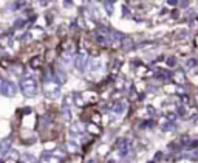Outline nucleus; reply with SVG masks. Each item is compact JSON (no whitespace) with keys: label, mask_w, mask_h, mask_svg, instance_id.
<instances>
[{"label":"nucleus","mask_w":198,"mask_h":163,"mask_svg":"<svg viewBox=\"0 0 198 163\" xmlns=\"http://www.w3.org/2000/svg\"><path fill=\"white\" fill-rule=\"evenodd\" d=\"M166 62H167L169 67H175V65H177V59H175V58H169Z\"/></svg>","instance_id":"nucleus-16"},{"label":"nucleus","mask_w":198,"mask_h":163,"mask_svg":"<svg viewBox=\"0 0 198 163\" xmlns=\"http://www.w3.org/2000/svg\"><path fill=\"white\" fill-rule=\"evenodd\" d=\"M166 117H167V120H169L170 123H173L175 120H177V115H175V113H172V112H169V113H167Z\"/></svg>","instance_id":"nucleus-17"},{"label":"nucleus","mask_w":198,"mask_h":163,"mask_svg":"<svg viewBox=\"0 0 198 163\" xmlns=\"http://www.w3.org/2000/svg\"><path fill=\"white\" fill-rule=\"evenodd\" d=\"M125 110V104L122 101H119V102H116V104L113 106V112L115 113H118V115H121V113H122Z\"/></svg>","instance_id":"nucleus-10"},{"label":"nucleus","mask_w":198,"mask_h":163,"mask_svg":"<svg viewBox=\"0 0 198 163\" xmlns=\"http://www.w3.org/2000/svg\"><path fill=\"white\" fill-rule=\"evenodd\" d=\"M17 89H16V85L11 83L8 79H0V93L3 96H14Z\"/></svg>","instance_id":"nucleus-3"},{"label":"nucleus","mask_w":198,"mask_h":163,"mask_svg":"<svg viewBox=\"0 0 198 163\" xmlns=\"http://www.w3.org/2000/svg\"><path fill=\"white\" fill-rule=\"evenodd\" d=\"M87 64H88L87 53H85V50H81V51L78 53V56L74 58V65H76V68H78V70L84 72V70L87 68Z\"/></svg>","instance_id":"nucleus-4"},{"label":"nucleus","mask_w":198,"mask_h":163,"mask_svg":"<svg viewBox=\"0 0 198 163\" xmlns=\"http://www.w3.org/2000/svg\"><path fill=\"white\" fill-rule=\"evenodd\" d=\"M98 67H101V61H99V59H91L90 61V70L91 72H96Z\"/></svg>","instance_id":"nucleus-13"},{"label":"nucleus","mask_w":198,"mask_h":163,"mask_svg":"<svg viewBox=\"0 0 198 163\" xmlns=\"http://www.w3.org/2000/svg\"><path fill=\"white\" fill-rule=\"evenodd\" d=\"M43 93L47 95V98H51V100L59 98L60 96V85H59V83L54 78L47 79L45 83H43Z\"/></svg>","instance_id":"nucleus-1"},{"label":"nucleus","mask_w":198,"mask_h":163,"mask_svg":"<svg viewBox=\"0 0 198 163\" xmlns=\"http://www.w3.org/2000/svg\"><path fill=\"white\" fill-rule=\"evenodd\" d=\"M116 149H118V152H119L121 157L127 155L129 151H130V140H127V138H121L119 143L116 144Z\"/></svg>","instance_id":"nucleus-5"},{"label":"nucleus","mask_w":198,"mask_h":163,"mask_svg":"<svg viewBox=\"0 0 198 163\" xmlns=\"http://www.w3.org/2000/svg\"><path fill=\"white\" fill-rule=\"evenodd\" d=\"M67 146H68V151H70V152H73V151H76V148H78V146H76V143L73 144V143H71V141H70V143H68Z\"/></svg>","instance_id":"nucleus-19"},{"label":"nucleus","mask_w":198,"mask_h":163,"mask_svg":"<svg viewBox=\"0 0 198 163\" xmlns=\"http://www.w3.org/2000/svg\"><path fill=\"white\" fill-rule=\"evenodd\" d=\"M122 47H124V50H130L132 47H133V41L130 39V37H122Z\"/></svg>","instance_id":"nucleus-11"},{"label":"nucleus","mask_w":198,"mask_h":163,"mask_svg":"<svg viewBox=\"0 0 198 163\" xmlns=\"http://www.w3.org/2000/svg\"><path fill=\"white\" fill-rule=\"evenodd\" d=\"M198 62H197V59H194V58H192V59H189V61L187 62H186V65H187V67L189 68H192V67H195V65H197Z\"/></svg>","instance_id":"nucleus-15"},{"label":"nucleus","mask_w":198,"mask_h":163,"mask_svg":"<svg viewBox=\"0 0 198 163\" xmlns=\"http://www.w3.org/2000/svg\"><path fill=\"white\" fill-rule=\"evenodd\" d=\"M93 121H95V123H99V121H101V117H99L98 113H96V115H93Z\"/></svg>","instance_id":"nucleus-22"},{"label":"nucleus","mask_w":198,"mask_h":163,"mask_svg":"<svg viewBox=\"0 0 198 163\" xmlns=\"http://www.w3.org/2000/svg\"><path fill=\"white\" fill-rule=\"evenodd\" d=\"M104 6H107V13H108V14H112V13H113V3H110V2H104Z\"/></svg>","instance_id":"nucleus-14"},{"label":"nucleus","mask_w":198,"mask_h":163,"mask_svg":"<svg viewBox=\"0 0 198 163\" xmlns=\"http://www.w3.org/2000/svg\"><path fill=\"white\" fill-rule=\"evenodd\" d=\"M42 163H59V159H56V157H53L51 154H43L40 157Z\"/></svg>","instance_id":"nucleus-8"},{"label":"nucleus","mask_w":198,"mask_h":163,"mask_svg":"<svg viewBox=\"0 0 198 163\" xmlns=\"http://www.w3.org/2000/svg\"><path fill=\"white\" fill-rule=\"evenodd\" d=\"M180 98H181V102H183V104H189V102H190V100H189L187 95H181Z\"/></svg>","instance_id":"nucleus-18"},{"label":"nucleus","mask_w":198,"mask_h":163,"mask_svg":"<svg viewBox=\"0 0 198 163\" xmlns=\"http://www.w3.org/2000/svg\"><path fill=\"white\" fill-rule=\"evenodd\" d=\"M33 67H36V65H37V67H39V65H40V59H33Z\"/></svg>","instance_id":"nucleus-21"},{"label":"nucleus","mask_w":198,"mask_h":163,"mask_svg":"<svg viewBox=\"0 0 198 163\" xmlns=\"http://www.w3.org/2000/svg\"><path fill=\"white\" fill-rule=\"evenodd\" d=\"M68 163H81V157L76 155L74 159H71V162H68Z\"/></svg>","instance_id":"nucleus-20"},{"label":"nucleus","mask_w":198,"mask_h":163,"mask_svg":"<svg viewBox=\"0 0 198 163\" xmlns=\"http://www.w3.org/2000/svg\"><path fill=\"white\" fill-rule=\"evenodd\" d=\"M180 5H181V6H183V8H184V6H187V5H189V3H187V2H181Z\"/></svg>","instance_id":"nucleus-23"},{"label":"nucleus","mask_w":198,"mask_h":163,"mask_svg":"<svg viewBox=\"0 0 198 163\" xmlns=\"http://www.w3.org/2000/svg\"><path fill=\"white\" fill-rule=\"evenodd\" d=\"M172 78H173L175 83H178V84H184V83H186V76H184V73H183V72H177V73H173V75H172Z\"/></svg>","instance_id":"nucleus-9"},{"label":"nucleus","mask_w":198,"mask_h":163,"mask_svg":"<svg viewBox=\"0 0 198 163\" xmlns=\"http://www.w3.org/2000/svg\"><path fill=\"white\" fill-rule=\"evenodd\" d=\"M70 134H71V137H81L82 134H84V126L79 123V121H76L74 124H71V127H70Z\"/></svg>","instance_id":"nucleus-6"},{"label":"nucleus","mask_w":198,"mask_h":163,"mask_svg":"<svg viewBox=\"0 0 198 163\" xmlns=\"http://www.w3.org/2000/svg\"><path fill=\"white\" fill-rule=\"evenodd\" d=\"M20 89H22V93L25 96L33 98L37 93V83L34 81V78H23L20 83Z\"/></svg>","instance_id":"nucleus-2"},{"label":"nucleus","mask_w":198,"mask_h":163,"mask_svg":"<svg viewBox=\"0 0 198 163\" xmlns=\"http://www.w3.org/2000/svg\"><path fill=\"white\" fill-rule=\"evenodd\" d=\"M82 96H85V101H88V102L96 101V98H98V95L95 93V92H88V93H84Z\"/></svg>","instance_id":"nucleus-12"},{"label":"nucleus","mask_w":198,"mask_h":163,"mask_svg":"<svg viewBox=\"0 0 198 163\" xmlns=\"http://www.w3.org/2000/svg\"><path fill=\"white\" fill-rule=\"evenodd\" d=\"M9 144H11V138H3L0 141V159H2L6 152H9Z\"/></svg>","instance_id":"nucleus-7"}]
</instances>
